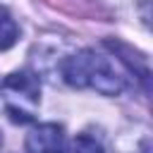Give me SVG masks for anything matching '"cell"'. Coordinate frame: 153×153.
<instances>
[{"label":"cell","mask_w":153,"mask_h":153,"mask_svg":"<svg viewBox=\"0 0 153 153\" xmlns=\"http://www.w3.org/2000/svg\"><path fill=\"white\" fill-rule=\"evenodd\" d=\"M62 76L74 88H96L103 96H117L127 84L122 65L96 50H81L67 57L62 65Z\"/></svg>","instance_id":"1"},{"label":"cell","mask_w":153,"mask_h":153,"mask_svg":"<svg viewBox=\"0 0 153 153\" xmlns=\"http://www.w3.org/2000/svg\"><path fill=\"white\" fill-rule=\"evenodd\" d=\"M0 96H2V105L5 112L10 115L12 122L26 124L33 120V112L38 108L41 100V84L38 76L22 69V72H12L2 86H0Z\"/></svg>","instance_id":"2"},{"label":"cell","mask_w":153,"mask_h":153,"mask_svg":"<svg viewBox=\"0 0 153 153\" xmlns=\"http://www.w3.org/2000/svg\"><path fill=\"white\" fill-rule=\"evenodd\" d=\"M29 153H65V129L55 122L38 124L26 136Z\"/></svg>","instance_id":"3"},{"label":"cell","mask_w":153,"mask_h":153,"mask_svg":"<svg viewBox=\"0 0 153 153\" xmlns=\"http://www.w3.org/2000/svg\"><path fill=\"white\" fill-rule=\"evenodd\" d=\"M17 38H19V26H17V22L12 19V14H10L5 7H0V50L12 48V45L17 43Z\"/></svg>","instance_id":"4"},{"label":"cell","mask_w":153,"mask_h":153,"mask_svg":"<svg viewBox=\"0 0 153 153\" xmlns=\"http://www.w3.org/2000/svg\"><path fill=\"white\" fill-rule=\"evenodd\" d=\"M67 153H103L100 143L91 136H76L72 141V146L67 148Z\"/></svg>","instance_id":"5"},{"label":"cell","mask_w":153,"mask_h":153,"mask_svg":"<svg viewBox=\"0 0 153 153\" xmlns=\"http://www.w3.org/2000/svg\"><path fill=\"white\" fill-rule=\"evenodd\" d=\"M0 143H2V136H0Z\"/></svg>","instance_id":"6"}]
</instances>
